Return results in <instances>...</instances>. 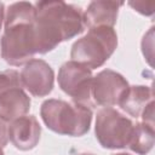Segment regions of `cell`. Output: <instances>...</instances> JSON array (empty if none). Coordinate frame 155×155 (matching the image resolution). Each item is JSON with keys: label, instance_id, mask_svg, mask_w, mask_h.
Masks as SVG:
<instances>
[{"label": "cell", "instance_id": "5bb4252c", "mask_svg": "<svg viewBox=\"0 0 155 155\" xmlns=\"http://www.w3.org/2000/svg\"><path fill=\"white\" fill-rule=\"evenodd\" d=\"M13 87H22L19 74L13 69L0 71V96Z\"/></svg>", "mask_w": 155, "mask_h": 155}, {"label": "cell", "instance_id": "44dd1931", "mask_svg": "<svg viewBox=\"0 0 155 155\" xmlns=\"http://www.w3.org/2000/svg\"><path fill=\"white\" fill-rule=\"evenodd\" d=\"M79 155H93V154H86L85 153V154H79Z\"/></svg>", "mask_w": 155, "mask_h": 155}, {"label": "cell", "instance_id": "ac0fdd59", "mask_svg": "<svg viewBox=\"0 0 155 155\" xmlns=\"http://www.w3.org/2000/svg\"><path fill=\"white\" fill-rule=\"evenodd\" d=\"M4 4L0 2V29H1V25H2V22H4V13H5V10H4Z\"/></svg>", "mask_w": 155, "mask_h": 155}, {"label": "cell", "instance_id": "4fadbf2b", "mask_svg": "<svg viewBox=\"0 0 155 155\" xmlns=\"http://www.w3.org/2000/svg\"><path fill=\"white\" fill-rule=\"evenodd\" d=\"M154 142H155L154 126L148 125L145 122H138L133 125L131 139L127 147L132 151L139 155H147L153 149Z\"/></svg>", "mask_w": 155, "mask_h": 155}, {"label": "cell", "instance_id": "7c38bea8", "mask_svg": "<svg viewBox=\"0 0 155 155\" xmlns=\"http://www.w3.org/2000/svg\"><path fill=\"white\" fill-rule=\"evenodd\" d=\"M153 99V90L149 86L144 85H134L128 86L121 99L119 101V105L122 110H125L132 117H140L145 108Z\"/></svg>", "mask_w": 155, "mask_h": 155}, {"label": "cell", "instance_id": "9c48e42d", "mask_svg": "<svg viewBox=\"0 0 155 155\" xmlns=\"http://www.w3.org/2000/svg\"><path fill=\"white\" fill-rule=\"evenodd\" d=\"M41 127L33 115H24L13 121L8 126V139L19 150H30L35 148L40 140Z\"/></svg>", "mask_w": 155, "mask_h": 155}, {"label": "cell", "instance_id": "30bf717a", "mask_svg": "<svg viewBox=\"0 0 155 155\" xmlns=\"http://www.w3.org/2000/svg\"><path fill=\"white\" fill-rule=\"evenodd\" d=\"M122 2L117 1H105L98 0L92 1L87 6V10L84 12L85 27L96 28V27H110L113 28L116 23L119 7Z\"/></svg>", "mask_w": 155, "mask_h": 155}, {"label": "cell", "instance_id": "8fae6325", "mask_svg": "<svg viewBox=\"0 0 155 155\" xmlns=\"http://www.w3.org/2000/svg\"><path fill=\"white\" fill-rule=\"evenodd\" d=\"M30 109V98L22 87H13L0 96V117L13 121L24 116Z\"/></svg>", "mask_w": 155, "mask_h": 155}, {"label": "cell", "instance_id": "d6986e66", "mask_svg": "<svg viewBox=\"0 0 155 155\" xmlns=\"http://www.w3.org/2000/svg\"><path fill=\"white\" fill-rule=\"evenodd\" d=\"M115 155H130V154H127V153H119V154H115Z\"/></svg>", "mask_w": 155, "mask_h": 155}, {"label": "cell", "instance_id": "3957f363", "mask_svg": "<svg viewBox=\"0 0 155 155\" xmlns=\"http://www.w3.org/2000/svg\"><path fill=\"white\" fill-rule=\"evenodd\" d=\"M40 115L47 128L71 137H81L90 130L92 110L80 103L62 99H46L40 108Z\"/></svg>", "mask_w": 155, "mask_h": 155}, {"label": "cell", "instance_id": "ffe728a7", "mask_svg": "<svg viewBox=\"0 0 155 155\" xmlns=\"http://www.w3.org/2000/svg\"><path fill=\"white\" fill-rule=\"evenodd\" d=\"M0 155H5L4 151H2V148H0Z\"/></svg>", "mask_w": 155, "mask_h": 155}, {"label": "cell", "instance_id": "6da1fadb", "mask_svg": "<svg viewBox=\"0 0 155 155\" xmlns=\"http://www.w3.org/2000/svg\"><path fill=\"white\" fill-rule=\"evenodd\" d=\"M35 6L34 36L36 53H47L62 41L73 39L85 29L84 11L64 1H39Z\"/></svg>", "mask_w": 155, "mask_h": 155}, {"label": "cell", "instance_id": "2e32d148", "mask_svg": "<svg viewBox=\"0 0 155 155\" xmlns=\"http://www.w3.org/2000/svg\"><path fill=\"white\" fill-rule=\"evenodd\" d=\"M8 142V126L4 119L0 117V148L6 147Z\"/></svg>", "mask_w": 155, "mask_h": 155}, {"label": "cell", "instance_id": "8992f818", "mask_svg": "<svg viewBox=\"0 0 155 155\" xmlns=\"http://www.w3.org/2000/svg\"><path fill=\"white\" fill-rule=\"evenodd\" d=\"M92 79L91 69L74 61L65 62L58 70V85L61 90L70 96L75 103L87 107L91 101Z\"/></svg>", "mask_w": 155, "mask_h": 155}, {"label": "cell", "instance_id": "5b68a950", "mask_svg": "<svg viewBox=\"0 0 155 155\" xmlns=\"http://www.w3.org/2000/svg\"><path fill=\"white\" fill-rule=\"evenodd\" d=\"M133 122L114 108H103L97 113L94 133L105 149H122L128 145Z\"/></svg>", "mask_w": 155, "mask_h": 155}, {"label": "cell", "instance_id": "ba28073f", "mask_svg": "<svg viewBox=\"0 0 155 155\" xmlns=\"http://www.w3.org/2000/svg\"><path fill=\"white\" fill-rule=\"evenodd\" d=\"M19 78L22 87H25L34 97H45L53 90V69L42 59L33 58L25 63Z\"/></svg>", "mask_w": 155, "mask_h": 155}, {"label": "cell", "instance_id": "7a4b0ae2", "mask_svg": "<svg viewBox=\"0 0 155 155\" xmlns=\"http://www.w3.org/2000/svg\"><path fill=\"white\" fill-rule=\"evenodd\" d=\"M4 21L5 30L0 41L1 57L15 67L28 63L36 54L35 6L27 1L13 2L8 6Z\"/></svg>", "mask_w": 155, "mask_h": 155}, {"label": "cell", "instance_id": "52a82bcc", "mask_svg": "<svg viewBox=\"0 0 155 155\" xmlns=\"http://www.w3.org/2000/svg\"><path fill=\"white\" fill-rule=\"evenodd\" d=\"M127 88L128 82L120 73L104 69L92 79L91 98L97 105L111 108L119 103Z\"/></svg>", "mask_w": 155, "mask_h": 155}, {"label": "cell", "instance_id": "277c9868", "mask_svg": "<svg viewBox=\"0 0 155 155\" xmlns=\"http://www.w3.org/2000/svg\"><path fill=\"white\" fill-rule=\"evenodd\" d=\"M117 46V35L114 28H90L87 34L76 40L70 51L71 61L78 62L88 69L102 67L114 53Z\"/></svg>", "mask_w": 155, "mask_h": 155}, {"label": "cell", "instance_id": "e0dca14e", "mask_svg": "<svg viewBox=\"0 0 155 155\" xmlns=\"http://www.w3.org/2000/svg\"><path fill=\"white\" fill-rule=\"evenodd\" d=\"M140 117L143 119V122L154 126V101L148 104V107L145 108Z\"/></svg>", "mask_w": 155, "mask_h": 155}, {"label": "cell", "instance_id": "9a60e30c", "mask_svg": "<svg viewBox=\"0 0 155 155\" xmlns=\"http://www.w3.org/2000/svg\"><path fill=\"white\" fill-rule=\"evenodd\" d=\"M130 6H132L137 12L144 15V16H151L154 13V6L155 2H145V1H130Z\"/></svg>", "mask_w": 155, "mask_h": 155}]
</instances>
